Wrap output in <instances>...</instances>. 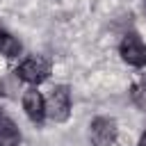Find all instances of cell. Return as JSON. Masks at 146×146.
Wrapping results in <instances>:
<instances>
[{"mask_svg":"<svg viewBox=\"0 0 146 146\" xmlns=\"http://www.w3.org/2000/svg\"><path fill=\"white\" fill-rule=\"evenodd\" d=\"M46 114L52 121H66L71 114V91L68 87L59 84L50 91L48 100H46Z\"/></svg>","mask_w":146,"mask_h":146,"instance_id":"1","label":"cell"},{"mask_svg":"<svg viewBox=\"0 0 146 146\" xmlns=\"http://www.w3.org/2000/svg\"><path fill=\"white\" fill-rule=\"evenodd\" d=\"M18 78L21 80H25V82H30V84H39V82H43L46 78H48V73H50V64H48V59L46 57H30V59H25L21 66H18Z\"/></svg>","mask_w":146,"mask_h":146,"instance_id":"2","label":"cell"},{"mask_svg":"<svg viewBox=\"0 0 146 146\" xmlns=\"http://www.w3.org/2000/svg\"><path fill=\"white\" fill-rule=\"evenodd\" d=\"M119 52H121L123 62H128L130 66L139 68V66L146 64V46L137 34H125L121 46H119Z\"/></svg>","mask_w":146,"mask_h":146,"instance_id":"3","label":"cell"},{"mask_svg":"<svg viewBox=\"0 0 146 146\" xmlns=\"http://www.w3.org/2000/svg\"><path fill=\"white\" fill-rule=\"evenodd\" d=\"M91 144L94 146H112L116 139V121L110 116H98L91 121Z\"/></svg>","mask_w":146,"mask_h":146,"instance_id":"4","label":"cell"},{"mask_svg":"<svg viewBox=\"0 0 146 146\" xmlns=\"http://www.w3.org/2000/svg\"><path fill=\"white\" fill-rule=\"evenodd\" d=\"M23 110H25V114L34 123H41L43 116H46V100H43V96L36 89L25 91V96H23Z\"/></svg>","mask_w":146,"mask_h":146,"instance_id":"5","label":"cell"},{"mask_svg":"<svg viewBox=\"0 0 146 146\" xmlns=\"http://www.w3.org/2000/svg\"><path fill=\"white\" fill-rule=\"evenodd\" d=\"M18 130L16 125L7 119V116H0V146H18Z\"/></svg>","mask_w":146,"mask_h":146,"instance_id":"6","label":"cell"},{"mask_svg":"<svg viewBox=\"0 0 146 146\" xmlns=\"http://www.w3.org/2000/svg\"><path fill=\"white\" fill-rule=\"evenodd\" d=\"M0 55H5V57H16V55H21V43H18L11 34H7V32H2V30H0Z\"/></svg>","mask_w":146,"mask_h":146,"instance_id":"7","label":"cell"},{"mask_svg":"<svg viewBox=\"0 0 146 146\" xmlns=\"http://www.w3.org/2000/svg\"><path fill=\"white\" fill-rule=\"evenodd\" d=\"M132 98H135V103H137V105L146 107V82H141V84H135V87H132Z\"/></svg>","mask_w":146,"mask_h":146,"instance_id":"8","label":"cell"},{"mask_svg":"<svg viewBox=\"0 0 146 146\" xmlns=\"http://www.w3.org/2000/svg\"><path fill=\"white\" fill-rule=\"evenodd\" d=\"M139 146H146V132L141 135V139H139Z\"/></svg>","mask_w":146,"mask_h":146,"instance_id":"9","label":"cell"},{"mask_svg":"<svg viewBox=\"0 0 146 146\" xmlns=\"http://www.w3.org/2000/svg\"><path fill=\"white\" fill-rule=\"evenodd\" d=\"M144 11H146V2H144Z\"/></svg>","mask_w":146,"mask_h":146,"instance_id":"10","label":"cell"}]
</instances>
